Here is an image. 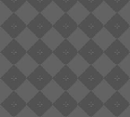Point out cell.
<instances>
[{
	"label": "cell",
	"instance_id": "6da1fadb",
	"mask_svg": "<svg viewBox=\"0 0 130 117\" xmlns=\"http://www.w3.org/2000/svg\"><path fill=\"white\" fill-rule=\"evenodd\" d=\"M104 28L116 39H119L129 28L130 25L119 13H117L104 25Z\"/></svg>",
	"mask_w": 130,
	"mask_h": 117
},
{
	"label": "cell",
	"instance_id": "7a4b0ae2",
	"mask_svg": "<svg viewBox=\"0 0 130 117\" xmlns=\"http://www.w3.org/2000/svg\"><path fill=\"white\" fill-rule=\"evenodd\" d=\"M27 51L14 39L3 51H0L4 57H5L13 65H16L26 54Z\"/></svg>",
	"mask_w": 130,
	"mask_h": 117
},
{
	"label": "cell",
	"instance_id": "3957f363",
	"mask_svg": "<svg viewBox=\"0 0 130 117\" xmlns=\"http://www.w3.org/2000/svg\"><path fill=\"white\" fill-rule=\"evenodd\" d=\"M27 79V77L15 65L1 77V80L7 84L13 91H16Z\"/></svg>",
	"mask_w": 130,
	"mask_h": 117
},
{
	"label": "cell",
	"instance_id": "277c9868",
	"mask_svg": "<svg viewBox=\"0 0 130 117\" xmlns=\"http://www.w3.org/2000/svg\"><path fill=\"white\" fill-rule=\"evenodd\" d=\"M78 80L90 91H93L104 80V77L93 65H91L80 77H78Z\"/></svg>",
	"mask_w": 130,
	"mask_h": 117
},
{
	"label": "cell",
	"instance_id": "5b68a950",
	"mask_svg": "<svg viewBox=\"0 0 130 117\" xmlns=\"http://www.w3.org/2000/svg\"><path fill=\"white\" fill-rule=\"evenodd\" d=\"M104 80L116 91H119L129 80L130 77L123 71L119 65H117L104 77Z\"/></svg>",
	"mask_w": 130,
	"mask_h": 117
},
{
	"label": "cell",
	"instance_id": "8992f818",
	"mask_svg": "<svg viewBox=\"0 0 130 117\" xmlns=\"http://www.w3.org/2000/svg\"><path fill=\"white\" fill-rule=\"evenodd\" d=\"M27 103L15 91L1 103V106L13 117L17 116L27 107Z\"/></svg>",
	"mask_w": 130,
	"mask_h": 117
},
{
	"label": "cell",
	"instance_id": "52a82bcc",
	"mask_svg": "<svg viewBox=\"0 0 130 117\" xmlns=\"http://www.w3.org/2000/svg\"><path fill=\"white\" fill-rule=\"evenodd\" d=\"M53 54V51L42 39H39L38 41L27 51V54H29L39 65H42Z\"/></svg>",
	"mask_w": 130,
	"mask_h": 117
},
{
	"label": "cell",
	"instance_id": "ba28073f",
	"mask_svg": "<svg viewBox=\"0 0 130 117\" xmlns=\"http://www.w3.org/2000/svg\"><path fill=\"white\" fill-rule=\"evenodd\" d=\"M27 28L39 39H42L53 28V25L42 13H39L38 15L27 25Z\"/></svg>",
	"mask_w": 130,
	"mask_h": 117
},
{
	"label": "cell",
	"instance_id": "9c48e42d",
	"mask_svg": "<svg viewBox=\"0 0 130 117\" xmlns=\"http://www.w3.org/2000/svg\"><path fill=\"white\" fill-rule=\"evenodd\" d=\"M78 28L91 39H93L104 28V25L102 24L93 13H91L78 25Z\"/></svg>",
	"mask_w": 130,
	"mask_h": 117
},
{
	"label": "cell",
	"instance_id": "30bf717a",
	"mask_svg": "<svg viewBox=\"0 0 130 117\" xmlns=\"http://www.w3.org/2000/svg\"><path fill=\"white\" fill-rule=\"evenodd\" d=\"M104 54L116 64L119 65L129 54V51L119 40L117 39L105 51Z\"/></svg>",
	"mask_w": 130,
	"mask_h": 117
},
{
	"label": "cell",
	"instance_id": "8fae6325",
	"mask_svg": "<svg viewBox=\"0 0 130 117\" xmlns=\"http://www.w3.org/2000/svg\"><path fill=\"white\" fill-rule=\"evenodd\" d=\"M1 28L13 39H16L20 34L27 28V25L17 15L16 13H13V15L1 25Z\"/></svg>",
	"mask_w": 130,
	"mask_h": 117
},
{
	"label": "cell",
	"instance_id": "7c38bea8",
	"mask_svg": "<svg viewBox=\"0 0 130 117\" xmlns=\"http://www.w3.org/2000/svg\"><path fill=\"white\" fill-rule=\"evenodd\" d=\"M53 28L65 39H68L78 28V25L68 13H65L64 15L55 25H53Z\"/></svg>",
	"mask_w": 130,
	"mask_h": 117
},
{
	"label": "cell",
	"instance_id": "4fadbf2b",
	"mask_svg": "<svg viewBox=\"0 0 130 117\" xmlns=\"http://www.w3.org/2000/svg\"><path fill=\"white\" fill-rule=\"evenodd\" d=\"M65 91H68L78 80V77L68 65L65 67L53 78Z\"/></svg>",
	"mask_w": 130,
	"mask_h": 117
},
{
	"label": "cell",
	"instance_id": "5bb4252c",
	"mask_svg": "<svg viewBox=\"0 0 130 117\" xmlns=\"http://www.w3.org/2000/svg\"><path fill=\"white\" fill-rule=\"evenodd\" d=\"M104 106V103L93 91H91L78 103V107H80L90 117L94 116Z\"/></svg>",
	"mask_w": 130,
	"mask_h": 117
},
{
	"label": "cell",
	"instance_id": "9a60e30c",
	"mask_svg": "<svg viewBox=\"0 0 130 117\" xmlns=\"http://www.w3.org/2000/svg\"><path fill=\"white\" fill-rule=\"evenodd\" d=\"M78 54L91 65H93L104 54V51L91 39L79 51Z\"/></svg>",
	"mask_w": 130,
	"mask_h": 117
},
{
	"label": "cell",
	"instance_id": "2e32d148",
	"mask_svg": "<svg viewBox=\"0 0 130 117\" xmlns=\"http://www.w3.org/2000/svg\"><path fill=\"white\" fill-rule=\"evenodd\" d=\"M53 77L43 67L42 65L39 67L29 76L27 80L30 81L39 91H42L47 84L53 80Z\"/></svg>",
	"mask_w": 130,
	"mask_h": 117
},
{
	"label": "cell",
	"instance_id": "e0dca14e",
	"mask_svg": "<svg viewBox=\"0 0 130 117\" xmlns=\"http://www.w3.org/2000/svg\"><path fill=\"white\" fill-rule=\"evenodd\" d=\"M104 106L115 116L119 117L129 107L130 103L121 95L119 91H117L104 103Z\"/></svg>",
	"mask_w": 130,
	"mask_h": 117
},
{
	"label": "cell",
	"instance_id": "ac0fdd59",
	"mask_svg": "<svg viewBox=\"0 0 130 117\" xmlns=\"http://www.w3.org/2000/svg\"><path fill=\"white\" fill-rule=\"evenodd\" d=\"M53 54L65 65H68L77 56L78 51L68 39H66L55 51H53Z\"/></svg>",
	"mask_w": 130,
	"mask_h": 117
},
{
	"label": "cell",
	"instance_id": "d6986e66",
	"mask_svg": "<svg viewBox=\"0 0 130 117\" xmlns=\"http://www.w3.org/2000/svg\"><path fill=\"white\" fill-rule=\"evenodd\" d=\"M53 103L40 91L28 103L27 106L38 116L42 117L52 107Z\"/></svg>",
	"mask_w": 130,
	"mask_h": 117
},
{
	"label": "cell",
	"instance_id": "ffe728a7",
	"mask_svg": "<svg viewBox=\"0 0 130 117\" xmlns=\"http://www.w3.org/2000/svg\"><path fill=\"white\" fill-rule=\"evenodd\" d=\"M53 106L64 116L68 117L78 107V103L66 91L54 103Z\"/></svg>",
	"mask_w": 130,
	"mask_h": 117
},
{
	"label": "cell",
	"instance_id": "44dd1931",
	"mask_svg": "<svg viewBox=\"0 0 130 117\" xmlns=\"http://www.w3.org/2000/svg\"><path fill=\"white\" fill-rule=\"evenodd\" d=\"M15 13L27 25H28L39 14L27 1Z\"/></svg>",
	"mask_w": 130,
	"mask_h": 117
},
{
	"label": "cell",
	"instance_id": "7402d4cb",
	"mask_svg": "<svg viewBox=\"0 0 130 117\" xmlns=\"http://www.w3.org/2000/svg\"><path fill=\"white\" fill-rule=\"evenodd\" d=\"M43 16L53 25L65 14V12L53 1L42 12Z\"/></svg>",
	"mask_w": 130,
	"mask_h": 117
},
{
	"label": "cell",
	"instance_id": "603a6c76",
	"mask_svg": "<svg viewBox=\"0 0 130 117\" xmlns=\"http://www.w3.org/2000/svg\"><path fill=\"white\" fill-rule=\"evenodd\" d=\"M39 38L28 28H25L20 35L16 38V41L27 51H29L37 41Z\"/></svg>",
	"mask_w": 130,
	"mask_h": 117
},
{
	"label": "cell",
	"instance_id": "cb8c5ba5",
	"mask_svg": "<svg viewBox=\"0 0 130 117\" xmlns=\"http://www.w3.org/2000/svg\"><path fill=\"white\" fill-rule=\"evenodd\" d=\"M15 92L27 103H28L40 91L27 79V80Z\"/></svg>",
	"mask_w": 130,
	"mask_h": 117
},
{
	"label": "cell",
	"instance_id": "d4e9b609",
	"mask_svg": "<svg viewBox=\"0 0 130 117\" xmlns=\"http://www.w3.org/2000/svg\"><path fill=\"white\" fill-rule=\"evenodd\" d=\"M42 92L53 103H54L66 91L53 80L49 84H47Z\"/></svg>",
	"mask_w": 130,
	"mask_h": 117
},
{
	"label": "cell",
	"instance_id": "484cf974",
	"mask_svg": "<svg viewBox=\"0 0 130 117\" xmlns=\"http://www.w3.org/2000/svg\"><path fill=\"white\" fill-rule=\"evenodd\" d=\"M15 66L27 77L39 67V64L27 53Z\"/></svg>",
	"mask_w": 130,
	"mask_h": 117
},
{
	"label": "cell",
	"instance_id": "4316f807",
	"mask_svg": "<svg viewBox=\"0 0 130 117\" xmlns=\"http://www.w3.org/2000/svg\"><path fill=\"white\" fill-rule=\"evenodd\" d=\"M93 14L98 18V19L104 25L117 14L116 11L110 8L105 2H104L94 12Z\"/></svg>",
	"mask_w": 130,
	"mask_h": 117
},
{
	"label": "cell",
	"instance_id": "83f0119b",
	"mask_svg": "<svg viewBox=\"0 0 130 117\" xmlns=\"http://www.w3.org/2000/svg\"><path fill=\"white\" fill-rule=\"evenodd\" d=\"M43 41L53 51H55L66 39L53 28L43 38Z\"/></svg>",
	"mask_w": 130,
	"mask_h": 117
},
{
	"label": "cell",
	"instance_id": "f1b7e54d",
	"mask_svg": "<svg viewBox=\"0 0 130 117\" xmlns=\"http://www.w3.org/2000/svg\"><path fill=\"white\" fill-rule=\"evenodd\" d=\"M93 40L104 51H105L117 39L105 28H104L93 38Z\"/></svg>",
	"mask_w": 130,
	"mask_h": 117
},
{
	"label": "cell",
	"instance_id": "f546056e",
	"mask_svg": "<svg viewBox=\"0 0 130 117\" xmlns=\"http://www.w3.org/2000/svg\"><path fill=\"white\" fill-rule=\"evenodd\" d=\"M42 66L53 77L65 67V64L54 54H53L42 64Z\"/></svg>",
	"mask_w": 130,
	"mask_h": 117
},
{
	"label": "cell",
	"instance_id": "4dcf8cb0",
	"mask_svg": "<svg viewBox=\"0 0 130 117\" xmlns=\"http://www.w3.org/2000/svg\"><path fill=\"white\" fill-rule=\"evenodd\" d=\"M93 92L104 103H105L117 91L105 80H104L93 90Z\"/></svg>",
	"mask_w": 130,
	"mask_h": 117
},
{
	"label": "cell",
	"instance_id": "1f68e13d",
	"mask_svg": "<svg viewBox=\"0 0 130 117\" xmlns=\"http://www.w3.org/2000/svg\"><path fill=\"white\" fill-rule=\"evenodd\" d=\"M93 66L104 77H105L117 65L105 54H104L93 64Z\"/></svg>",
	"mask_w": 130,
	"mask_h": 117
},
{
	"label": "cell",
	"instance_id": "d6a6232c",
	"mask_svg": "<svg viewBox=\"0 0 130 117\" xmlns=\"http://www.w3.org/2000/svg\"><path fill=\"white\" fill-rule=\"evenodd\" d=\"M70 43L79 51L90 40L91 38L86 35L79 28L68 38Z\"/></svg>",
	"mask_w": 130,
	"mask_h": 117
},
{
	"label": "cell",
	"instance_id": "836d02e7",
	"mask_svg": "<svg viewBox=\"0 0 130 117\" xmlns=\"http://www.w3.org/2000/svg\"><path fill=\"white\" fill-rule=\"evenodd\" d=\"M68 92L79 103L91 91L79 80H78Z\"/></svg>",
	"mask_w": 130,
	"mask_h": 117
},
{
	"label": "cell",
	"instance_id": "e575fe53",
	"mask_svg": "<svg viewBox=\"0 0 130 117\" xmlns=\"http://www.w3.org/2000/svg\"><path fill=\"white\" fill-rule=\"evenodd\" d=\"M68 14L78 25H80L91 13L79 2H78Z\"/></svg>",
	"mask_w": 130,
	"mask_h": 117
},
{
	"label": "cell",
	"instance_id": "d590c367",
	"mask_svg": "<svg viewBox=\"0 0 130 117\" xmlns=\"http://www.w3.org/2000/svg\"><path fill=\"white\" fill-rule=\"evenodd\" d=\"M68 66L78 77H80L91 66V64H89L79 54H78L77 56L68 64Z\"/></svg>",
	"mask_w": 130,
	"mask_h": 117
},
{
	"label": "cell",
	"instance_id": "8d00e7d4",
	"mask_svg": "<svg viewBox=\"0 0 130 117\" xmlns=\"http://www.w3.org/2000/svg\"><path fill=\"white\" fill-rule=\"evenodd\" d=\"M78 2L90 13H93L104 2V0H78Z\"/></svg>",
	"mask_w": 130,
	"mask_h": 117
},
{
	"label": "cell",
	"instance_id": "74e56055",
	"mask_svg": "<svg viewBox=\"0 0 130 117\" xmlns=\"http://www.w3.org/2000/svg\"><path fill=\"white\" fill-rule=\"evenodd\" d=\"M65 13H68L78 0H53Z\"/></svg>",
	"mask_w": 130,
	"mask_h": 117
},
{
	"label": "cell",
	"instance_id": "f35d334b",
	"mask_svg": "<svg viewBox=\"0 0 130 117\" xmlns=\"http://www.w3.org/2000/svg\"><path fill=\"white\" fill-rule=\"evenodd\" d=\"M104 2L112 8L116 13H119L129 2L130 0H104Z\"/></svg>",
	"mask_w": 130,
	"mask_h": 117
},
{
	"label": "cell",
	"instance_id": "ab89813d",
	"mask_svg": "<svg viewBox=\"0 0 130 117\" xmlns=\"http://www.w3.org/2000/svg\"><path fill=\"white\" fill-rule=\"evenodd\" d=\"M27 0H1L13 13H15Z\"/></svg>",
	"mask_w": 130,
	"mask_h": 117
},
{
	"label": "cell",
	"instance_id": "60d3db41",
	"mask_svg": "<svg viewBox=\"0 0 130 117\" xmlns=\"http://www.w3.org/2000/svg\"><path fill=\"white\" fill-rule=\"evenodd\" d=\"M27 2L39 13H42L43 11L53 2V0H27Z\"/></svg>",
	"mask_w": 130,
	"mask_h": 117
},
{
	"label": "cell",
	"instance_id": "b9f144b4",
	"mask_svg": "<svg viewBox=\"0 0 130 117\" xmlns=\"http://www.w3.org/2000/svg\"><path fill=\"white\" fill-rule=\"evenodd\" d=\"M12 15V11H11L3 2H0V25H3Z\"/></svg>",
	"mask_w": 130,
	"mask_h": 117
},
{
	"label": "cell",
	"instance_id": "7bdbcfd3",
	"mask_svg": "<svg viewBox=\"0 0 130 117\" xmlns=\"http://www.w3.org/2000/svg\"><path fill=\"white\" fill-rule=\"evenodd\" d=\"M14 39L2 28H0V51H3Z\"/></svg>",
	"mask_w": 130,
	"mask_h": 117
},
{
	"label": "cell",
	"instance_id": "ee69618b",
	"mask_svg": "<svg viewBox=\"0 0 130 117\" xmlns=\"http://www.w3.org/2000/svg\"><path fill=\"white\" fill-rule=\"evenodd\" d=\"M14 65L2 54H0V77L4 76Z\"/></svg>",
	"mask_w": 130,
	"mask_h": 117
},
{
	"label": "cell",
	"instance_id": "f6af8a7d",
	"mask_svg": "<svg viewBox=\"0 0 130 117\" xmlns=\"http://www.w3.org/2000/svg\"><path fill=\"white\" fill-rule=\"evenodd\" d=\"M14 91L2 80H0V103L4 102Z\"/></svg>",
	"mask_w": 130,
	"mask_h": 117
},
{
	"label": "cell",
	"instance_id": "bcb514c9",
	"mask_svg": "<svg viewBox=\"0 0 130 117\" xmlns=\"http://www.w3.org/2000/svg\"><path fill=\"white\" fill-rule=\"evenodd\" d=\"M119 92L130 103V80L119 90Z\"/></svg>",
	"mask_w": 130,
	"mask_h": 117
},
{
	"label": "cell",
	"instance_id": "7dc6e473",
	"mask_svg": "<svg viewBox=\"0 0 130 117\" xmlns=\"http://www.w3.org/2000/svg\"><path fill=\"white\" fill-rule=\"evenodd\" d=\"M122 44L130 51V28L119 38Z\"/></svg>",
	"mask_w": 130,
	"mask_h": 117
},
{
	"label": "cell",
	"instance_id": "c3c4849f",
	"mask_svg": "<svg viewBox=\"0 0 130 117\" xmlns=\"http://www.w3.org/2000/svg\"><path fill=\"white\" fill-rule=\"evenodd\" d=\"M123 71L130 77V54L119 64Z\"/></svg>",
	"mask_w": 130,
	"mask_h": 117
},
{
	"label": "cell",
	"instance_id": "681fc988",
	"mask_svg": "<svg viewBox=\"0 0 130 117\" xmlns=\"http://www.w3.org/2000/svg\"><path fill=\"white\" fill-rule=\"evenodd\" d=\"M16 117H39L27 105Z\"/></svg>",
	"mask_w": 130,
	"mask_h": 117
},
{
	"label": "cell",
	"instance_id": "f907efd6",
	"mask_svg": "<svg viewBox=\"0 0 130 117\" xmlns=\"http://www.w3.org/2000/svg\"><path fill=\"white\" fill-rule=\"evenodd\" d=\"M42 117H65L53 105Z\"/></svg>",
	"mask_w": 130,
	"mask_h": 117
},
{
	"label": "cell",
	"instance_id": "816d5d0a",
	"mask_svg": "<svg viewBox=\"0 0 130 117\" xmlns=\"http://www.w3.org/2000/svg\"><path fill=\"white\" fill-rule=\"evenodd\" d=\"M119 14L130 25V2L119 12Z\"/></svg>",
	"mask_w": 130,
	"mask_h": 117
},
{
	"label": "cell",
	"instance_id": "f5cc1de1",
	"mask_svg": "<svg viewBox=\"0 0 130 117\" xmlns=\"http://www.w3.org/2000/svg\"><path fill=\"white\" fill-rule=\"evenodd\" d=\"M93 117H116L105 106H104Z\"/></svg>",
	"mask_w": 130,
	"mask_h": 117
},
{
	"label": "cell",
	"instance_id": "db71d44e",
	"mask_svg": "<svg viewBox=\"0 0 130 117\" xmlns=\"http://www.w3.org/2000/svg\"><path fill=\"white\" fill-rule=\"evenodd\" d=\"M68 117H90L80 107H78Z\"/></svg>",
	"mask_w": 130,
	"mask_h": 117
},
{
	"label": "cell",
	"instance_id": "11a10c76",
	"mask_svg": "<svg viewBox=\"0 0 130 117\" xmlns=\"http://www.w3.org/2000/svg\"><path fill=\"white\" fill-rule=\"evenodd\" d=\"M0 117H13L6 110L0 106Z\"/></svg>",
	"mask_w": 130,
	"mask_h": 117
},
{
	"label": "cell",
	"instance_id": "9f6ffc18",
	"mask_svg": "<svg viewBox=\"0 0 130 117\" xmlns=\"http://www.w3.org/2000/svg\"><path fill=\"white\" fill-rule=\"evenodd\" d=\"M119 117H130V106Z\"/></svg>",
	"mask_w": 130,
	"mask_h": 117
}]
</instances>
